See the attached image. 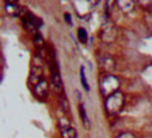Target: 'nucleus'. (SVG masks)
<instances>
[{
    "label": "nucleus",
    "mask_w": 152,
    "mask_h": 138,
    "mask_svg": "<svg viewBox=\"0 0 152 138\" xmlns=\"http://www.w3.org/2000/svg\"><path fill=\"white\" fill-rule=\"evenodd\" d=\"M104 107H106V111L110 116H115L118 114L120 111L123 110L124 107V94L121 92H115L114 94L109 96L106 101H104Z\"/></svg>",
    "instance_id": "f257e3e1"
},
{
    "label": "nucleus",
    "mask_w": 152,
    "mask_h": 138,
    "mask_svg": "<svg viewBox=\"0 0 152 138\" xmlns=\"http://www.w3.org/2000/svg\"><path fill=\"white\" fill-rule=\"evenodd\" d=\"M120 85H121V82H120V79L115 75H106L100 80V93L107 99L109 96L114 94L115 92H118Z\"/></svg>",
    "instance_id": "f03ea898"
},
{
    "label": "nucleus",
    "mask_w": 152,
    "mask_h": 138,
    "mask_svg": "<svg viewBox=\"0 0 152 138\" xmlns=\"http://www.w3.org/2000/svg\"><path fill=\"white\" fill-rule=\"evenodd\" d=\"M51 85L56 93L64 94V82H62V77L59 73V66H58V62L52 59L51 61Z\"/></svg>",
    "instance_id": "7ed1b4c3"
},
{
    "label": "nucleus",
    "mask_w": 152,
    "mask_h": 138,
    "mask_svg": "<svg viewBox=\"0 0 152 138\" xmlns=\"http://www.w3.org/2000/svg\"><path fill=\"white\" fill-rule=\"evenodd\" d=\"M100 38L106 44H111L117 38V27L111 21H106L100 30Z\"/></svg>",
    "instance_id": "20e7f679"
},
{
    "label": "nucleus",
    "mask_w": 152,
    "mask_h": 138,
    "mask_svg": "<svg viewBox=\"0 0 152 138\" xmlns=\"http://www.w3.org/2000/svg\"><path fill=\"white\" fill-rule=\"evenodd\" d=\"M21 21H23V26L27 31H31L33 34H37L38 30L42 27V21L35 17L34 14H30V13H26L24 16L21 17Z\"/></svg>",
    "instance_id": "39448f33"
},
{
    "label": "nucleus",
    "mask_w": 152,
    "mask_h": 138,
    "mask_svg": "<svg viewBox=\"0 0 152 138\" xmlns=\"http://www.w3.org/2000/svg\"><path fill=\"white\" fill-rule=\"evenodd\" d=\"M59 127H61L62 138H77L76 130L71 126V123H69V120L66 117H61L59 118Z\"/></svg>",
    "instance_id": "423d86ee"
},
{
    "label": "nucleus",
    "mask_w": 152,
    "mask_h": 138,
    "mask_svg": "<svg viewBox=\"0 0 152 138\" xmlns=\"http://www.w3.org/2000/svg\"><path fill=\"white\" fill-rule=\"evenodd\" d=\"M33 90H34V94L37 96L39 100H45L48 97V93H49V85L47 82V79H41L37 85L33 86Z\"/></svg>",
    "instance_id": "0eeeda50"
},
{
    "label": "nucleus",
    "mask_w": 152,
    "mask_h": 138,
    "mask_svg": "<svg viewBox=\"0 0 152 138\" xmlns=\"http://www.w3.org/2000/svg\"><path fill=\"white\" fill-rule=\"evenodd\" d=\"M4 9H6V13L11 17H23L26 14V11L23 10V7L18 3L16 1H6L4 3Z\"/></svg>",
    "instance_id": "6e6552de"
},
{
    "label": "nucleus",
    "mask_w": 152,
    "mask_h": 138,
    "mask_svg": "<svg viewBox=\"0 0 152 138\" xmlns=\"http://www.w3.org/2000/svg\"><path fill=\"white\" fill-rule=\"evenodd\" d=\"M100 66L102 69L106 72H111L115 66V62H114L113 58H110V56H102L100 58Z\"/></svg>",
    "instance_id": "1a4fd4ad"
},
{
    "label": "nucleus",
    "mask_w": 152,
    "mask_h": 138,
    "mask_svg": "<svg viewBox=\"0 0 152 138\" xmlns=\"http://www.w3.org/2000/svg\"><path fill=\"white\" fill-rule=\"evenodd\" d=\"M42 68H35L31 66V75H30V83L31 85H37L41 79H42Z\"/></svg>",
    "instance_id": "9d476101"
},
{
    "label": "nucleus",
    "mask_w": 152,
    "mask_h": 138,
    "mask_svg": "<svg viewBox=\"0 0 152 138\" xmlns=\"http://www.w3.org/2000/svg\"><path fill=\"white\" fill-rule=\"evenodd\" d=\"M117 4H118L120 9L123 11H125V13H128V11H131L134 9V1H130V0H118Z\"/></svg>",
    "instance_id": "9b49d317"
},
{
    "label": "nucleus",
    "mask_w": 152,
    "mask_h": 138,
    "mask_svg": "<svg viewBox=\"0 0 152 138\" xmlns=\"http://www.w3.org/2000/svg\"><path fill=\"white\" fill-rule=\"evenodd\" d=\"M79 114H80V118H82V123L83 126L86 128H89V118H87V114H86V110H85V106L83 104H79Z\"/></svg>",
    "instance_id": "f8f14e48"
},
{
    "label": "nucleus",
    "mask_w": 152,
    "mask_h": 138,
    "mask_svg": "<svg viewBox=\"0 0 152 138\" xmlns=\"http://www.w3.org/2000/svg\"><path fill=\"white\" fill-rule=\"evenodd\" d=\"M59 107L64 113H69V101L65 97V94H61L59 96Z\"/></svg>",
    "instance_id": "ddd939ff"
},
{
    "label": "nucleus",
    "mask_w": 152,
    "mask_h": 138,
    "mask_svg": "<svg viewBox=\"0 0 152 138\" xmlns=\"http://www.w3.org/2000/svg\"><path fill=\"white\" fill-rule=\"evenodd\" d=\"M44 44H45V41H44L42 35H41L39 33L34 34V45H35V47H38V48H42Z\"/></svg>",
    "instance_id": "4468645a"
},
{
    "label": "nucleus",
    "mask_w": 152,
    "mask_h": 138,
    "mask_svg": "<svg viewBox=\"0 0 152 138\" xmlns=\"http://www.w3.org/2000/svg\"><path fill=\"white\" fill-rule=\"evenodd\" d=\"M80 80H82V86H83V89L85 90H87L89 92V85H87V80H86V75H85V68L80 66Z\"/></svg>",
    "instance_id": "2eb2a0df"
},
{
    "label": "nucleus",
    "mask_w": 152,
    "mask_h": 138,
    "mask_svg": "<svg viewBox=\"0 0 152 138\" xmlns=\"http://www.w3.org/2000/svg\"><path fill=\"white\" fill-rule=\"evenodd\" d=\"M77 38H79V41L83 42V44L87 42V33L85 28H79V30H77Z\"/></svg>",
    "instance_id": "dca6fc26"
},
{
    "label": "nucleus",
    "mask_w": 152,
    "mask_h": 138,
    "mask_svg": "<svg viewBox=\"0 0 152 138\" xmlns=\"http://www.w3.org/2000/svg\"><path fill=\"white\" fill-rule=\"evenodd\" d=\"M117 138H137V137H135V135H134L132 133H128V131H125V133H121V134H120Z\"/></svg>",
    "instance_id": "f3484780"
},
{
    "label": "nucleus",
    "mask_w": 152,
    "mask_h": 138,
    "mask_svg": "<svg viewBox=\"0 0 152 138\" xmlns=\"http://www.w3.org/2000/svg\"><path fill=\"white\" fill-rule=\"evenodd\" d=\"M65 20H66V23H68V24H72V20H71V14H69V13H65Z\"/></svg>",
    "instance_id": "a211bd4d"
}]
</instances>
